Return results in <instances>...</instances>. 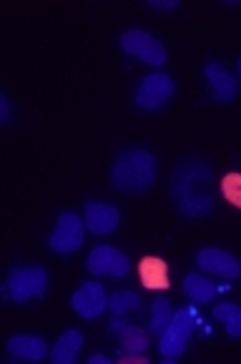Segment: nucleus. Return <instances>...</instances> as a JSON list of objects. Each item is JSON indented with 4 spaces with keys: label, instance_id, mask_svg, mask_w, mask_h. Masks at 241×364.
<instances>
[{
    "label": "nucleus",
    "instance_id": "a211bd4d",
    "mask_svg": "<svg viewBox=\"0 0 241 364\" xmlns=\"http://www.w3.org/2000/svg\"><path fill=\"white\" fill-rule=\"evenodd\" d=\"M214 316L226 324V334L234 339L241 337V306L239 304H214Z\"/></svg>",
    "mask_w": 241,
    "mask_h": 364
},
{
    "label": "nucleus",
    "instance_id": "412c9836",
    "mask_svg": "<svg viewBox=\"0 0 241 364\" xmlns=\"http://www.w3.org/2000/svg\"><path fill=\"white\" fill-rule=\"evenodd\" d=\"M221 193L229 204H234L236 209H241V173H229L221 181Z\"/></svg>",
    "mask_w": 241,
    "mask_h": 364
},
{
    "label": "nucleus",
    "instance_id": "393cba45",
    "mask_svg": "<svg viewBox=\"0 0 241 364\" xmlns=\"http://www.w3.org/2000/svg\"><path fill=\"white\" fill-rule=\"evenodd\" d=\"M239 75H241V55H239Z\"/></svg>",
    "mask_w": 241,
    "mask_h": 364
},
{
    "label": "nucleus",
    "instance_id": "6e6552de",
    "mask_svg": "<svg viewBox=\"0 0 241 364\" xmlns=\"http://www.w3.org/2000/svg\"><path fill=\"white\" fill-rule=\"evenodd\" d=\"M86 267L96 277H126L131 272V262L126 254L113 247H96L86 259Z\"/></svg>",
    "mask_w": 241,
    "mask_h": 364
},
{
    "label": "nucleus",
    "instance_id": "4468645a",
    "mask_svg": "<svg viewBox=\"0 0 241 364\" xmlns=\"http://www.w3.org/2000/svg\"><path fill=\"white\" fill-rule=\"evenodd\" d=\"M204 75H206V80H209V86H211V91H214L216 101L219 103L234 101L236 98V80H234V75L224 68V65L216 63V60H211V63H206Z\"/></svg>",
    "mask_w": 241,
    "mask_h": 364
},
{
    "label": "nucleus",
    "instance_id": "2eb2a0df",
    "mask_svg": "<svg viewBox=\"0 0 241 364\" xmlns=\"http://www.w3.org/2000/svg\"><path fill=\"white\" fill-rule=\"evenodd\" d=\"M139 277L144 282L146 289H168V267L164 259H156V257H146L139 267Z\"/></svg>",
    "mask_w": 241,
    "mask_h": 364
},
{
    "label": "nucleus",
    "instance_id": "9b49d317",
    "mask_svg": "<svg viewBox=\"0 0 241 364\" xmlns=\"http://www.w3.org/2000/svg\"><path fill=\"white\" fill-rule=\"evenodd\" d=\"M111 332H116L121 337V347H124L126 354H144L149 349V332H144L141 327L126 321L121 314H113L111 324H108Z\"/></svg>",
    "mask_w": 241,
    "mask_h": 364
},
{
    "label": "nucleus",
    "instance_id": "f3484780",
    "mask_svg": "<svg viewBox=\"0 0 241 364\" xmlns=\"http://www.w3.org/2000/svg\"><path fill=\"white\" fill-rule=\"evenodd\" d=\"M83 347V334L75 332V329H68L58 337V342L50 349V362L53 364H70L75 359V354Z\"/></svg>",
    "mask_w": 241,
    "mask_h": 364
},
{
    "label": "nucleus",
    "instance_id": "b1692460",
    "mask_svg": "<svg viewBox=\"0 0 241 364\" xmlns=\"http://www.w3.org/2000/svg\"><path fill=\"white\" fill-rule=\"evenodd\" d=\"M88 364H111V357H106V354H93V357H88Z\"/></svg>",
    "mask_w": 241,
    "mask_h": 364
},
{
    "label": "nucleus",
    "instance_id": "f8f14e48",
    "mask_svg": "<svg viewBox=\"0 0 241 364\" xmlns=\"http://www.w3.org/2000/svg\"><path fill=\"white\" fill-rule=\"evenodd\" d=\"M196 262L201 269H206V272H211V274H219V277H224V279H234L241 274V264L236 262L229 252H221V249H214V247L201 249V252L196 254Z\"/></svg>",
    "mask_w": 241,
    "mask_h": 364
},
{
    "label": "nucleus",
    "instance_id": "dca6fc26",
    "mask_svg": "<svg viewBox=\"0 0 241 364\" xmlns=\"http://www.w3.org/2000/svg\"><path fill=\"white\" fill-rule=\"evenodd\" d=\"M183 294L193 301V304H209L214 296L219 294V287L211 279L201 277V274H186L183 279Z\"/></svg>",
    "mask_w": 241,
    "mask_h": 364
},
{
    "label": "nucleus",
    "instance_id": "39448f33",
    "mask_svg": "<svg viewBox=\"0 0 241 364\" xmlns=\"http://www.w3.org/2000/svg\"><path fill=\"white\" fill-rule=\"evenodd\" d=\"M176 91L171 75L166 73H149L139 80L136 86V106L141 111H159L161 106H166V101Z\"/></svg>",
    "mask_w": 241,
    "mask_h": 364
},
{
    "label": "nucleus",
    "instance_id": "423d86ee",
    "mask_svg": "<svg viewBox=\"0 0 241 364\" xmlns=\"http://www.w3.org/2000/svg\"><path fill=\"white\" fill-rule=\"evenodd\" d=\"M118 43H121V50H124V53L134 55V58H141L149 65H164L166 63V48H164V43L146 31H139V28L126 31Z\"/></svg>",
    "mask_w": 241,
    "mask_h": 364
},
{
    "label": "nucleus",
    "instance_id": "9d476101",
    "mask_svg": "<svg viewBox=\"0 0 241 364\" xmlns=\"http://www.w3.org/2000/svg\"><path fill=\"white\" fill-rule=\"evenodd\" d=\"M83 221H86V229L96 236L113 234L121 224V211L113 204H101V201H88L83 206Z\"/></svg>",
    "mask_w": 241,
    "mask_h": 364
},
{
    "label": "nucleus",
    "instance_id": "ddd939ff",
    "mask_svg": "<svg viewBox=\"0 0 241 364\" xmlns=\"http://www.w3.org/2000/svg\"><path fill=\"white\" fill-rule=\"evenodd\" d=\"M6 349L13 359H26V362H43L45 357H50L45 339L33 337V334H16L8 339Z\"/></svg>",
    "mask_w": 241,
    "mask_h": 364
},
{
    "label": "nucleus",
    "instance_id": "5701e85b",
    "mask_svg": "<svg viewBox=\"0 0 241 364\" xmlns=\"http://www.w3.org/2000/svg\"><path fill=\"white\" fill-rule=\"evenodd\" d=\"M11 113H13V108H11V103H8V98L0 93V121L3 124H8L11 121Z\"/></svg>",
    "mask_w": 241,
    "mask_h": 364
},
{
    "label": "nucleus",
    "instance_id": "f03ea898",
    "mask_svg": "<svg viewBox=\"0 0 241 364\" xmlns=\"http://www.w3.org/2000/svg\"><path fill=\"white\" fill-rule=\"evenodd\" d=\"M156 159L144 149H126L116 156L111 168V181L118 191L141 193L149 191L156 181Z\"/></svg>",
    "mask_w": 241,
    "mask_h": 364
},
{
    "label": "nucleus",
    "instance_id": "7ed1b4c3",
    "mask_svg": "<svg viewBox=\"0 0 241 364\" xmlns=\"http://www.w3.org/2000/svg\"><path fill=\"white\" fill-rule=\"evenodd\" d=\"M48 291V272L41 267H18L8 274L3 284V296L18 304H26L31 299H43Z\"/></svg>",
    "mask_w": 241,
    "mask_h": 364
},
{
    "label": "nucleus",
    "instance_id": "6ab92c4d",
    "mask_svg": "<svg viewBox=\"0 0 241 364\" xmlns=\"http://www.w3.org/2000/svg\"><path fill=\"white\" fill-rule=\"evenodd\" d=\"M173 314H176V311L171 309V301L161 299V296L154 299V304H151V332L161 337V334L166 332L168 324H171Z\"/></svg>",
    "mask_w": 241,
    "mask_h": 364
},
{
    "label": "nucleus",
    "instance_id": "aec40b11",
    "mask_svg": "<svg viewBox=\"0 0 241 364\" xmlns=\"http://www.w3.org/2000/svg\"><path fill=\"white\" fill-rule=\"evenodd\" d=\"M141 306V296L136 294V291L131 289H121V291H113L111 296H108V309L113 311V314H131V311H136Z\"/></svg>",
    "mask_w": 241,
    "mask_h": 364
},
{
    "label": "nucleus",
    "instance_id": "4be33fe9",
    "mask_svg": "<svg viewBox=\"0 0 241 364\" xmlns=\"http://www.w3.org/2000/svg\"><path fill=\"white\" fill-rule=\"evenodd\" d=\"M149 6L156 8V11H176L178 0H149Z\"/></svg>",
    "mask_w": 241,
    "mask_h": 364
},
{
    "label": "nucleus",
    "instance_id": "1a4fd4ad",
    "mask_svg": "<svg viewBox=\"0 0 241 364\" xmlns=\"http://www.w3.org/2000/svg\"><path fill=\"white\" fill-rule=\"evenodd\" d=\"M70 306L83 319H98L108 309V296L98 282H88V284H83L70 296Z\"/></svg>",
    "mask_w": 241,
    "mask_h": 364
},
{
    "label": "nucleus",
    "instance_id": "f257e3e1",
    "mask_svg": "<svg viewBox=\"0 0 241 364\" xmlns=\"http://www.w3.org/2000/svg\"><path fill=\"white\" fill-rule=\"evenodd\" d=\"M214 171L204 159L188 156L178 161L171 176V198L173 206L188 219H201L214 209V193H211Z\"/></svg>",
    "mask_w": 241,
    "mask_h": 364
},
{
    "label": "nucleus",
    "instance_id": "20e7f679",
    "mask_svg": "<svg viewBox=\"0 0 241 364\" xmlns=\"http://www.w3.org/2000/svg\"><path fill=\"white\" fill-rule=\"evenodd\" d=\"M204 319L196 314V306H183L173 314L171 324L166 327V332L159 337V352L161 357L173 359V357H181L186 352V344L191 339L193 329L201 327Z\"/></svg>",
    "mask_w": 241,
    "mask_h": 364
},
{
    "label": "nucleus",
    "instance_id": "0eeeda50",
    "mask_svg": "<svg viewBox=\"0 0 241 364\" xmlns=\"http://www.w3.org/2000/svg\"><path fill=\"white\" fill-rule=\"evenodd\" d=\"M83 231H86V221H80V216L65 214L58 216V224H55V231L50 234V249L58 254H73L83 247Z\"/></svg>",
    "mask_w": 241,
    "mask_h": 364
}]
</instances>
